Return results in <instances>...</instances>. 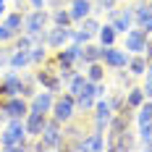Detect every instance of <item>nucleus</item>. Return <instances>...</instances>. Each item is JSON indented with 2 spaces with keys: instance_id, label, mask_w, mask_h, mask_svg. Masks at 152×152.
Returning a JSON list of instances; mask_svg holds the SVG:
<instances>
[{
  "instance_id": "nucleus-1",
  "label": "nucleus",
  "mask_w": 152,
  "mask_h": 152,
  "mask_svg": "<svg viewBox=\"0 0 152 152\" xmlns=\"http://www.w3.org/2000/svg\"><path fill=\"white\" fill-rule=\"evenodd\" d=\"M3 150H26V123L24 118H8L3 137H0Z\"/></svg>"
},
{
  "instance_id": "nucleus-2",
  "label": "nucleus",
  "mask_w": 152,
  "mask_h": 152,
  "mask_svg": "<svg viewBox=\"0 0 152 152\" xmlns=\"http://www.w3.org/2000/svg\"><path fill=\"white\" fill-rule=\"evenodd\" d=\"M61 147H63V123L50 115L45 129H42V134L31 144V150H61Z\"/></svg>"
},
{
  "instance_id": "nucleus-3",
  "label": "nucleus",
  "mask_w": 152,
  "mask_h": 152,
  "mask_svg": "<svg viewBox=\"0 0 152 152\" xmlns=\"http://www.w3.org/2000/svg\"><path fill=\"white\" fill-rule=\"evenodd\" d=\"M76 97L71 92H63V94H55V102H53V110H50V115L55 118V121L61 123H68L71 118H76Z\"/></svg>"
},
{
  "instance_id": "nucleus-4",
  "label": "nucleus",
  "mask_w": 152,
  "mask_h": 152,
  "mask_svg": "<svg viewBox=\"0 0 152 152\" xmlns=\"http://www.w3.org/2000/svg\"><path fill=\"white\" fill-rule=\"evenodd\" d=\"M34 42H45L50 50H61L71 42V26H47L39 37H34Z\"/></svg>"
},
{
  "instance_id": "nucleus-5",
  "label": "nucleus",
  "mask_w": 152,
  "mask_h": 152,
  "mask_svg": "<svg viewBox=\"0 0 152 152\" xmlns=\"http://www.w3.org/2000/svg\"><path fill=\"white\" fill-rule=\"evenodd\" d=\"M129 58L131 53H126L123 47H115V45H107L100 50V61L105 63L107 71H118V68H126L129 66Z\"/></svg>"
},
{
  "instance_id": "nucleus-6",
  "label": "nucleus",
  "mask_w": 152,
  "mask_h": 152,
  "mask_svg": "<svg viewBox=\"0 0 152 152\" xmlns=\"http://www.w3.org/2000/svg\"><path fill=\"white\" fill-rule=\"evenodd\" d=\"M47 26H50V11H45V8H37L24 16V31L31 37H39Z\"/></svg>"
},
{
  "instance_id": "nucleus-7",
  "label": "nucleus",
  "mask_w": 152,
  "mask_h": 152,
  "mask_svg": "<svg viewBox=\"0 0 152 152\" xmlns=\"http://www.w3.org/2000/svg\"><path fill=\"white\" fill-rule=\"evenodd\" d=\"M107 24H113V29L118 31V34H126V31L134 26V5L107 11Z\"/></svg>"
},
{
  "instance_id": "nucleus-8",
  "label": "nucleus",
  "mask_w": 152,
  "mask_h": 152,
  "mask_svg": "<svg viewBox=\"0 0 152 152\" xmlns=\"http://www.w3.org/2000/svg\"><path fill=\"white\" fill-rule=\"evenodd\" d=\"M147 39H150V31H144L142 26H131V29L123 34V50L126 53H144V47H147Z\"/></svg>"
},
{
  "instance_id": "nucleus-9",
  "label": "nucleus",
  "mask_w": 152,
  "mask_h": 152,
  "mask_svg": "<svg viewBox=\"0 0 152 152\" xmlns=\"http://www.w3.org/2000/svg\"><path fill=\"white\" fill-rule=\"evenodd\" d=\"M47 118H50V113H39V110H29L26 115H24V123H26V137L37 139L42 134V129H45Z\"/></svg>"
},
{
  "instance_id": "nucleus-10",
  "label": "nucleus",
  "mask_w": 152,
  "mask_h": 152,
  "mask_svg": "<svg viewBox=\"0 0 152 152\" xmlns=\"http://www.w3.org/2000/svg\"><path fill=\"white\" fill-rule=\"evenodd\" d=\"M0 89H3L0 97H16V94L21 92V71L11 68L8 74H3V79H0Z\"/></svg>"
},
{
  "instance_id": "nucleus-11",
  "label": "nucleus",
  "mask_w": 152,
  "mask_h": 152,
  "mask_svg": "<svg viewBox=\"0 0 152 152\" xmlns=\"http://www.w3.org/2000/svg\"><path fill=\"white\" fill-rule=\"evenodd\" d=\"M53 102H55V92H50V89H42V92H37L34 97H29V110L50 113V110H53Z\"/></svg>"
},
{
  "instance_id": "nucleus-12",
  "label": "nucleus",
  "mask_w": 152,
  "mask_h": 152,
  "mask_svg": "<svg viewBox=\"0 0 152 152\" xmlns=\"http://www.w3.org/2000/svg\"><path fill=\"white\" fill-rule=\"evenodd\" d=\"M68 11H71L74 24H79L81 18H87V16L94 11V3H92V0H71V3H68Z\"/></svg>"
},
{
  "instance_id": "nucleus-13",
  "label": "nucleus",
  "mask_w": 152,
  "mask_h": 152,
  "mask_svg": "<svg viewBox=\"0 0 152 152\" xmlns=\"http://www.w3.org/2000/svg\"><path fill=\"white\" fill-rule=\"evenodd\" d=\"M147 63H150V61L144 58V53H134V55L129 58V66H126V68H129V74L137 79V76L147 74Z\"/></svg>"
},
{
  "instance_id": "nucleus-14",
  "label": "nucleus",
  "mask_w": 152,
  "mask_h": 152,
  "mask_svg": "<svg viewBox=\"0 0 152 152\" xmlns=\"http://www.w3.org/2000/svg\"><path fill=\"white\" fill-rule=\"evenodd\" d=\"M26 66H31L29 50H11V58H8V68H16V71H24Z\"/></svg>"
},
{
  "instance_id": "nucleus-15",
  "label": "nucleus",
  "mask_w": 152,
  "mask_h": 152,
  "mask_svg": "<svg viewBox=\"0 0 152 152\" xmlns=\"http://www.w3.org/2000/svg\"><path fill=\"white\" fill-rule=\"evenodd\" d=\"M24 16H26L24 11H11V13L3 16V24L13 31V34H21L24 31Z\"/></svg>"
},
{
  "instance_id": "nucleus-16",
  "label": "nucleus",
  "mask_w": 152,
  "mask_h": 152,
  "mask_svg": "<svg viewBox=\"0 0 152 152\" xmlns=\"http://www.w3.org/2000/svg\"><path fill=\"white\" fill-rule=\"evenodd\" d=\"M50 24H55V26H71V24H74L71 11H68V8H63V5L53 8V11H50Z\"/></svg>"
},
{
  "instance_id": "nucleus-17",
  "label": "nucleus",
  "mask_w": 152,
  "mask_h": 152,
  "mask_svg": "<svg viewBox=\"0 0 152 152\" xmlns=\"http://www.w3.org/2000/svg\"><path fill=\"white\" fill-rule=\"evenodd\" d=\"M50 47L45 45V42H34L31 45V50H29V58H31V66H42V63L50 58V53H47Z\"/></svg>"
},
{
  "instance_id": "nucleus-18",
  "label": "nucleus",
  "mask_w": 152,
  "mask_h": 152,
  "mask_svg": "<svg viewBox=\"0 0 152 152\" xmlns=\"http://www.w3.org/2000/svg\"><path fill=\"white\" fill-rule=\"evenodd\" d=\"M84 84H87V74L84 71H74V76L66 81V92H71V94H81V89H84Z\"/></svg>"
},
{
  "instance_id": "nucleus-19",
  "label": "nucleus",
  "mask_w": 152,
  "mask_h": 152,
  "mask_svg": "<svg viewBox=\"0 0 152 152\" xmlns=\"http://www.w3.org/2000/svg\"><path fill=\"white\" fill-rule=\"evenodd\" d=\"M87 71V79L89 81H105V76H107V71H105V63L102 61H94V63H89V66H84Z\"/></svg>"
},
{
  "instance_id": "nucleus-20",
  "label": "nucleus",
  "mask_w": 152,
  "mask_h": 152,
  "mask_svg": "<svg viewBox=\"0 0 152 152\" xmlns=\"http://www.w3.org/2000/svg\"><path fill=\"white\" fill-rule=\"evenodd\" d=\"M100 50H102V45H92V42H87V45H81V66H89V63L100 61Z\"/></svg>"
},
{
  "instance_id": "nucleus-21",
  "label": "nucleus",
  "mask_w": 152,
  "mask_h": 152,
  "mask_svg": "<svg viewBox=\"0 0 152 152\" xmlns=\"http://www.w3.org/2000/svg\"><path fill=\"white\" fill-rule=\"evenodd\" d=\"M97 39H100V45L107 47V45H115V39H118V31L113 29V24H102L100 31H97Z\"/></svg>"
},
{
  "instance_id": "nucleus-22",
  "label": "nucleus",
  "mask_w": 152,
  "mask_h": 152,
  "mask_svg": "<svg viewBox=\"0 0 152 152\" xmlns=\"http://www.w3.org/2000/svg\"><path fill=\"white\" fill-rule=\"evenodd\" d=\"M144 100H147V94H144L142 87H131V89H126V105L131 107V110H137Z\"/></svg>"
},
{
  "instance_id": "nucleus-23",
  "label": "nucleus",
  "mask_w": 152,
  "mask_h": 152,
  "mask_svg": "<svg viewBox=\"0 0 152 152\" xmlns=\"http://www.w3.org/2000/svg\"><path fill=\"white\" fill-rule=\"evenodd\" d=\"M34 84H37L34 74H24V71H21V92H18V94L26 97V100L34 97V94H37V87H34Z\"/></svg>"
},
{
  "instance_id": "nucleus-24",
  "label": "nucleus",
  "mask_w": 152,
  "mask_h": 152,
  "mask_svg": "<svg viewBox=\"0 0 152 152\" xmlns=\"http://www.w3.org/2000/svg\"><path fill=\"white\" fill-rule=\"evenodd\" d=\"M94 102H97V97H94V94H87V92L76 94V110H79V113H92Z\"/></svg>"
},
{
  "instance_id": "nucleus-25",
  "label": "nucleus",
  "mask_w": 152,
  "mask_h": 152,
  "mask_svg": "<svg viewBox=\"0 0 152 152\" xmlns=\"http://www.w3.org/2000/svg\"><path fill=\"white\" fill-rule=\"evenodd\" d=\"M137 110H139V113H137V123H139V126L152 123V100H150V97H147V100H144Z\"/></svg>"
},
{
  "instance_id": "nucleus-26",
  "label": "nucleus",
  "mask_w": 152,
  "mask_h": 152,
  "mask_svg": "<svg viewBox=\"0 0 152 152\" xmlns=\"http://www.w3.org/2000/svg\"><path fill=\"white\" fill-rule=\"evenodd\" d=\"M79 24H81V29H84V31H89L92 37H97V31H100V26H102V24H100V21H97L92 13L87 16V18H81Z\"/></svg>"
},
{
  "instance_id": "nucleus-27",
  "label": "nucleus",
  "mask_w": 152,
  "mask_h": 152,
  "mask_svg": "<svg viewBox=\"0 0 152 152\" xmlns=\"http://www.w3.org/2000/svg\"><path fill=\"white\" fill-rule=\"evenodd\" d=\"M94 37H92L89 31L84 29H71V42H76V45H87V42H92Z\"/></svg>"
},
{
  "instance_id": "nucleus-28",
  "label": "nucleus",
  "mask_w": 152,
  "mask_h": 152,
  "mask_svg": "<svg viewBox=\"0 0 152 152\" xmlns=\"http://www.w3.org/2000/svg\"><path fill=\"white\" fill-rule=\"evenodd\" d=\"M16 37H18V34H13V31H11L5 24H3V21H0V45H11Z\"/></svg>"
},
{
  "instance_id": "nucleus-29",
  "label": "nucleus",
  "mask_w": 152,
  "mask_h": 152,
  "mask_svg": "<svg viewBox=\"0 0 152 152\" xmlns=\"http://www.w3.org/2000/svg\"><path fill=\"white\" fill-rule=\"evenodd\" d=\"M92 3H94V8H97V11H113V8H115V0H92Z\"/></svg>"
},
{
  "instance_id": "nucleus-30",
  "label": "nucleus",
  "mask_w": 152,
  "mask_h": 152,
  "mask_svg": "<svg viewBox=\"0 0 152 152\" xmlns=\"http://www.w3.org/2000/svg\"><path fill=\"white\" fill-rule=\"evenodd\" d=\"M11 50H13L11 45H0V68H3V66H8V58H11Z\"/></svg>"
},
{
  "instance_id": "nucleus-31",
  "label": "nucleus",
  "mask_w": 152,
  "mask_h": 152,
  "mask_svg": "<svg viewBox=\"0 0 152 152\" xmlns=\"http://www.w3.org/2000/svg\"><path fill=\"white\" fill-rule=\"evenodd\" d=\"M144 76H147V79H144V87H142V89H144V94H147V97H150V100H152V74H150V71H147V74H144Z\"/></svg>"
},
{
  "instance_id": "nucleus-32",
  "label": "nucleus",
  "mask_w": 152,
  "mask_h": 152,
  "mask_svg": "<svg viewBox=\"0 0 152 152\" xmlns=\"http://www.w3.org/2000/svg\"><path fill=\"white\" fill-rule=\"evenodd\" d=\"M26 5L31 11H37V8H47V0H26Z\"/></svg>"
},
{
  "instance_id": "nucleus-33",
  "label": "nucleus",
  "mask_w": 152,
  "mask_h": 152,
  "mask_svg": "<svg viewBox=\"0 0 152 152\" xmlns=\"http://www.w3.org/2000/svg\"><path fill=\"white\" fill-rule=\"evenodd\" d=\"M144 58L152 61V39H147V47H144Z\"/></svg>"
},
{
  "instance_id": "nucleus-34",
  "label": "nucleus",
  "mask_w": 152,
  "mask_h": 152,
  "mask_svg": "<svg viewBox=\"0 0 152 152\" xmlns=\"http://www.w3.org/2000/svg\"><path fill=\"white\" fill-rule=\"evenodd\" d=\"M3 16H5V3H0V21H3Z\"/></svg>"
},
{
  "instance_id": "nucleus-35",
  "label": "nucleus",
  "mask_w": 152,
  "mask_h": 152,
  "mask_svg": "<svg viewBox=\"0 0 152 152\" xmlns=\"http://www.w3.org/2000/svg\"><path fill=\"white\" fill-rule=\"evenodd\" d=\"M142 3H144V5H147V8H152V0H142Z\"/></svg>"
},
{
  "instance_id": "nucleus-36",
  "label": "nucleus",
  "mask_w": 152,
  "mask_h": 152,
  "mask_svg": "<svg viewBox=\"0 0 152 152\" xmlns=\"http://www.w3.org/2000/svg\"><path fill=\"white\" fill-rule=\"evenodd\" d=\"M115 3H126V0H115Z\"/></svg>"
},
{
  "instance_id": "nucleus-37",
  "label": "nucleus",
  "mask_w": 152,
  "mask_h": 152,
  "mask_svg": "<svg viewBox=\"0 0 152 152\" xmlns=\"http://www.w3.org/2000/svg\"><path fill=\"white\" fill-rule=\"evenodd\" d=\"M0 3H8V0H0Z\"/></svg>"
},
{
  "instance_id": "nucleus-38",
  "label": "nucleus",
  "mask_w": 152,
  "mask_h": 152,
  "mask_svg": "<svg viewBox=\"0 0 152 152\" xmlns=\"http://www.w3.org/2000/svg\"><path fill=\"white\" fill-rule=\"evenodd\" d=\"M0 137H3V131H0Z\"/></svg>"
},
{
  "instance_id": "nucleus-39",
  "label": "nucleus",
  "mask_w": 152,
  "mask_h": 152,
  "mask_svg": "<svg viewBox=\"0 0 152 152\" xmlns=\"http://www.w3.org/2000/svg\"><path fill=\"white\" fill-rule=\"evenodd\" d=\"M0 94H3V89H0Z\"/></svg>"
},
{
  "instance_id": "nucleus-40",
  "label": "nucleus",
  "mask_w": 152,
  "mask_h": 152,
  "mask_svg": "<svg viewBox=\"0 0 152 152\" xmlns=\"http://www.w3.org/2000/svg\"><path fill=\"white\" fill-rule=\"evenodd\" d=\"M150 31H152V29H150Z\"/></svg>"
}]
</instances>
